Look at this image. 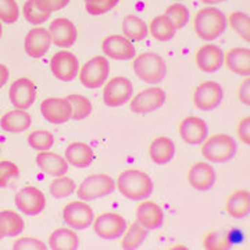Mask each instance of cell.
<instances>
[{
	"instance_id": "44",
	"label": "cell",
	"mask_w": 250,
	"mask_h": 250,
	"mask_svg": "<svg viewBox=\"0 0 250 250\" xmlns=\"http://www.w3.org/2000/svg\"><path fill=\"white\" fill-rule=\"evenodd\" d=\"M47 246L36 238H20L14 242V250H45Z\"/></svg>"
},
{
	"instance_id": "3",
	"label": "cell",
	"mask_w": 250,
	"mask_h": 250,
	"mask_svg": "<svg viewBox=\"0 0 250 250\" xmlns=\"http://www.w3.org/2000/svg\"><path fill=\"white\" fill-rule=\"evenodd\" d=\"M236 142L231 135L214 134L202 143V154L210 163H227L236 154Z\"/></svg>"
},
{
	"instance_id": "50",
	"label": "cell",
	"mask_w": 250,
	"mask_h": 250,
	"mask_svg": "<svg viewBox=\"0 0 250 250\" xmlns=\"http://www.w3.org/2000/svg\"><path fill=\"white\" fill-rule=\"evenodd\" d=\"M202 3H205L207 6L210 4H218V3H223V1H227V0H200Z\"/></svg>"
},
{
	"instance_id": "20",
	"label": "cell",
	"mask_w": 250,
	"mask_h": 250,
	"mask_svg": "<svg viewBox=\"0 0 250 250\" xmlns=\"http://www.w3.org/2000/svg\"><path fill=\"white\" fill-rule=\"evenodd\" d=\"M103 53L114 60H131L135 57V47L129 39L123 35H110L102 43Z\"/></svg>"
},
{
	"instance_id": "10",
	"label": "cell",
	"mask_w": 250,
	"mask_h": 250,
	"mask_svg": "<svg viewBox=\"0 0 250 250\" xmlns=\"http://www.w3.org/2000/svg\"><path fill=\"white\" fill-rule=\"evenodd\" d=\"M93 229L98 233V236L107 239V241H114L123 236V233L126 229V221L123 215L117 213H103L98 215L96 220H93Z\"/></svg>"
},
{
	"instance_id": "19",
	"label": "cell",
	"mask_w": 250,
	"mask_h": 250,
	"mask_svg": "<svg viewBox=\"0 0 250 250\" xmlns=\"http://www.w3.org/2000/svg\"><path fill=\"white\" fill-rule=\"evenodd\" d=\"M195 62L199 70L203 72H215L218 71L224 64V52L220 49V46L202 45L196 50Z\"/></svg>"
},
{
	"instance_id": "45",
	"label": "cell",
	"mask_w": 250,
	"mask_h": 250,
	"mask_svg": "<svg viewBox=\"0 0 250 250\" xmlns=\"http://www.w3.org/2000/svg\"><path fill=\"white\" fill-rule=\"evenodd\" d=\"M238 138L243 145H250V117H245L236 126Z\"/></svg>"
},
{
	"instance_id": "21",
	"label": "cell",
	"mask_w": 250,
	"mask_h": 250,
	"mask_svg": "<svg viewBox=\"0 0 250 250\" xmlns=\"http://www.w3.org/2000/svg\"><path fill=\"white\" fill-rule=\"evenodd\" d=\"M52 45V39L50 34L45 28H34L31 29L25 36V52L28 56H31L32 59H41L43 57L49 47Z\"/></svg>"
},
{
	"instance_id": "34",
	"label": "cell",
	"mask_w": 250,
	"mask_h": 250,
	"mask_svg": "<svg viewBox=\"0 0 250 250\" xmlns=\"http://www.w3.org/2000/svg\"><path fill=\"white\" fill-rule=\"evenodd\" d=\"M228 22L233 32L246 43L250 41V18L245 11H233L228 17Z\"/></svg>"
},
{
	"instance_id": "36",
	"label": "cell",
	"mask_w": 250,
	"mask_h": 250,
	"mask_svg": "<svg viewBox=\"0 0 250 250\" xmlns=\"http://www.w3.org/2000/svg\"><path fill=\"white\" fill-rule=\"evenodd\" d=\"M75 189H77V185L74 179L65 177V174L56 177L53 182L50 184V193L54 199H64V197L71 196L75 192Z\"/></svg>"
},
{
	"instance_id": "8",
	"label": "cell",
	"mask_w": 250,
	"mask_h": 250,
	"mask_svg": "<svg viewBox=\"0 0 250 250\" xmlns=\"http://www.w3.org/2000/svg\"><path fill=\"white\" fill-rule=\"evenodd\" d=\"M132 82L125 77H114L103 88V100L108 107H120L132 98Z\"/></svg>"
},
{
	"instance_id": "22",
	"label": "cell",
	"mask_w": 250,
	"mask_h": 250,
	"mask_svg": "<svg viewBox=\"0 0 250 250\" xmlns=\"http://www.w3.org/2000/svg\"><path fill=\"white\" fill-rule=\"evenodd\" d=\"M136 221L143 225L146 229L160 228L164 221V214L160 206L152 200H141L136 207Z\"/></svg>"
},
{
	"instance_id": "27",
	"label": "cell",
	"mask_w": 250,
	"mask_h": 250,
	"mask_svg": "<svg viewBox=\"0 0 250 250\" xmlns=\"http://www.w3.org/2000/svg\"><path fill=\"white\" fill-rule=\"evenodd\" d=\"M36 164L41 170L45 171L46 174L52 177L64 175L68 171V163L62 156L57 153L47 152V150L41 152L36 156Z\"/></svg>"
},
{
	"instance_id": "42",
	"label": "cell",
	"mask_w": 250,
	"mask_h": 250,
	"mask_svg": "<svg viewBox=\"0 0 250 250\" xmlns=\"http://www.w3.org/2000/svg\"><path fill=\"white\" fill-rule=\"evenodd\" d=\"M20 17V10L16 0H0V21L14 24Z\"/></svg>"
},
{
	"instance_id": "2",
	"label": "cell",
	"mask_w": 250,
	"mask_h": 250,
	"mask_svg": "<svg viewBox=\"0 0 250 250\" xmlns=\"http://www.w3.org/2000/svg\"><path fill=\"white\" fill-rule=\"evenodd\" d=\"M193 28L200 39L210 42L223 35L227 28V18L221 10L207 6L196 11L193 17Z\"/></svg>"
},
{
	"instance_id": "1",
	"label": "cell",
	"mask_w": 250,
	"mask_h": 250,
	"mask_svg": "<svg viewBox=\"0 0 250 250\" xmlns=\"http://www.w3.org/2000/svg\"><path fill=\"white\" fill-rule=\"evenodd\" d=\"M117 189L129 200H145L153 193L152 178L141 170H125L117 178Z\"/></svg>"
},
{
	"instance_id": "31",
	"label": "cell",
	"mask_w": 250,
	"mask_h": 250,
	"mask_svg": "<svg viewBox=\"0 0 250 250\" xmlns=\"http://www.w3.org/2000/svg\"><path fill=\"white\" fill-rule=\"evenodd\" d=\"M22 11H24L25 20L34 25L46 22L52 14V11L47 9L41 0H27Z\"/></svg>"
},
{
	"instance_id": "48",
	"label": "cell",
	"mask_w": 250,
	"mask_h": 250,
	"mask_svg": "<svg viewBox=\"0 0 250 250\" xmlns=\"http://www.w3.org/2000/svg\"><path fill=\"white\" fill-rule=\"evenodd\" d=\"M9 68L6 67V65H3V64H0V88L1 86H4V83L7 82L9 80Z\"/></svg>"
},
{
	"instance_id": "26",
	"label": "cell",
	"mask_w": 250,
	"mask_h": 250,
	"mask_svg": "<svg viewBox=\"0 0 250 250\" xmlns=\"http://www.w3.org/2000/svg\"><path fill=\"white\" fill-rule=\"evenodd\" d=\"M149 156L154 164H167L175 156V145L167 136H157L149 145Z\"/></svg>"
},
{
	"instance_id": "43",
	"label": "cell",
	"mask_w": 250,
	"mask_h": 250,
	"mask_svg": "<svg viewBox=\"0 0 250 250\" xmlns=\"http://www.w3.org/2000/svg\"><path fill=\"white\" fill-rule=\"evenodd\" d=\"M120 0H100L96 3H85V9L90 16H102L113 10L118 4Z\"/></svg>"
},
{
	"instance_id": "33",
	"label": "cell",
	"mask_w": 250,
	"mask_h": 250,
	"mask_svg": "<svg viewBox=\"0 0 250 250\" xmlns=\"http://www.w3.org/2000/svg\"><path fill=\"white\" fill-rule=\"evenodd\" d=\"M147 231L143 225L135 221L131 224V227L128 229H125L123 233V241H121V248L125 250H134L139 248V245L145 241V238L147 236Z\"/></svg>"
},
{
	"instance_id": "46",
	"label": "cell",
	"mask_w": 250,
	"mask_h": 250,
	"mask_svg": "<svg viewBox=\"0 0 250 250\" xmlns=\"http://www.w3.org/2000/svg\"><path fill=\"white\" fill-rule=\"evenodd\" d=\"M238 96L243 104H250V80L249 77H246L245 81L241 83L239 90H238Z\"/></svg>"
},
{
	"instance_id": "40",
	"label": "cell",
	"mask_w": 250,
	"mask_h": 250,
	"mask_svg": "<svg viewBox=\"0 0 250 250\" xmlns=\"http://www.w3.org/2000/svg\"><path fill=\"white\" fill-rule=\"evenodd\" d=\"M0 215L6 224L7 236H17L22 232L24 220L20 217V214H17L16 211H11V210H3V211H0Z\"/></svg>"
},
{
	"instance_id": "14",
	"label": "cell",
	"mask_w": 250,
	"mask_h": 250,
	"mask_svg": "<svg viewBox=\"0 0 250 250\" xmlns=\"http://www.w3.org/2000/svg\"><path fill=\"white\" fill-rule=\"evenodd\" d=\"M50 70L59 81L70 82L80 72V62L71 52H57L50 60Z\"/></svg>"
},
{
	"instance_id": "29",
	"label": "cell",
	"mask_w": 250,
	"mask_h": 250,
	"mask_svg": "<svg viewBox=\"0 0 250 250\" xmlns=\"http://www.w3.org/2000/svg\"><path fill=\"white\" fill-rule=\"evenodd\" d=\"M78 246L80 241L77 233L67 228L54 229L49 238V248L52 250H75Z\"/></svg>"
},
{
	"instance_id": "16",
	"label": "cell",
	"mask_w": 250,
	"mask_h": 250,
	"mask_svg": "<svg viewBox=\"0 0 250 250\" xmlns=\"http://www.w3.org/2000/svg\"><path fill=\"white\" fill-rule=\"evenodd\" d=\"M10 102L16 108L27 110L29 108L36 99V86L35 83L28 78H20L14 81L10 86Z\"/></svg>"
},
{
	"instance_id": "49",
	"label": "cell",
	"mask_w": 250,
	"mask_h": 250,
	"mask_svg": "<svg viewBox=\"0 0 250 250\" xmlns=\"http://www.w3.org/2000/svg\"><path fill=\"white\" fill-rule=\"evenodd\" d=\"M4 236H7V229H6L4 220H3V218H1V215H0V239H3Z\"/></svg>"
},
{
	"instance_id": "35",
	"label": "cell",
	"mask_w": 250,
	"mask_h": 250,
	"mask_svg": "<svg viewBox=\"0 0 250 250\" xmlns=\"http://www.w3.org/2000/svg\"><path fill=\"white\" fill-rule=\"evenodd\" d=\"M231 246L229 235L225 231H210L203 238V248L206 250H227L231 249Z\"/></svg>"
},
{
	"instance_id": "6",
	"label": "cell",
	"mask_w": 250,
	"mask_h": 250,
	"mask_svg": "<svg viewBox=\"0 0 250 250\" xmlns=\"http://www.w3.org/2000/svg\"><path fill=\"white\" fill-rule=\"evenodd\" d=\"M110 64L104 56H96L86 62L80 70L81 83L88 89H98L107 81Z\"/></svg>"
},
{
	"instance_id": "13",
	"label": "cell",
	"mask_w": 250,
	"mask_h": 250,
	"mask_svg": "<svg viewBox=\"0 0 250 250\" xmlns=\"http://www.w3.org/2000/svg\"><path fill=\"white\" fill-rule=\"evenodd\" d=\"M17 208L27 215H38L43 211L46 206V197L41 189L35 187H25L16 193Z\"/></svg>"
},
{
	"instance_id": "9",
	"label": "cell",
	"mask_w": 250,
	"mask_h": 250,
	"mask_svg": "<svg viewBox=\"0 0 250 250\" xmlns=\"http://www.w3.org/2000/svg\"><path fill=\"white\" fill-rule=\"evenodd\" d=\"M166 92L161 88H146L141 90L138 95H135L131 99V111H134L135 114H149L156 110H159L164 106L166 103Z\"/></svg>"
},
{
	"instance_id": "5",
	"label": "cell",
	"mask_w": 250,
	"mask_h": 250,
	"mask_svg": "<svg viewBox=\"0 0 250 250\" xmlns=\"http://www.w3.org/2000/svg\"><path fill=\"white\" fill-rule=\"evenodd\" d=\"M116 190V182L107 174H93L89 175L77 187V195L81 200H95L108 196Z\"/></svg>"
},
{
	"instance_id": "38",
	"label": "cell",
	"mask_w": 250,
	"mask_h": 250,
	"mask_svg": "<svg viewBox=\"0 0 250 250\" xmlns=\"http://www.w3.org/2000/svg\"><path fill=\"white\" fill-rule=\"evenodd\" d=\"M67 99L71 104L72 120L81 121L92 113V103L88 98H85L82 95H70Z\"/></svg>"
},
{
	"instance_id": "28",
	"label": "cell",
	"mask_w": 250,
	"mask_h": 250,
	"mask_svg": "<svg viewBox=\"0 0 250 250\" xmlns=\"http://www.w3.org/2000/svg\"><path fill=\"white\" fill-rule=\"evenodd\" d=\"M31 123H32V118L27 111L21 108H16L1 117L0 126L10 134H21L31 126Z\"/></svg>"
},
{
	"instance_id": "24",
	"label": "cell",
	"mask_w": 250,
	"mask_h": 250,
	"mask_svg": "<svg viewBox=\"0 0 250 250\" xmlns=\"http://www.w3.org/2000/svg\"><path fill=\"white\" fill-rule=\"evenodd\" d=\"M225 210L235 220H242L250 211V193L246 189L233 190L225 200Z\"/></svg>"
},
{
	"instance_id": "17",
	"label": "cell",
	"mask_w": 250,
	"mask_h": 250,
	"mask_svg": "<svg viewBox=\"0 0 250 250\" xmlns=\"http://www.w3.org/2000/svg\"><path fill=\"white\" fill-rule=\"evenodd\" d=\"M187 178L189 185L193 189L200 190V192H206V190H210L214 187L215 171L208 163L197 161L189 167Z\"/></svg>"
},
{
	"instance_id": "11",
	"label": "cell",
	"mask_w": 250,
	"mask_h": 250,
	"mask_svg": "<svg viewBox=\"0 0 250 250\" xmlns=\"http://www.w3.org/2000/svg\"><path fill=\"white\" fill-rule=\"evenodd\" d=\"M62 220L74 229H85L93 223V210L86 202H70L62 208Z\"/></svg>"
},
{
	"instance_id": "12",
	"label": "cell",
	"mask_w": 250,
	"mask_h": 250,
	"mask_svg": "<svg viewBox=\"0 0 250 250\" xmlns=\"http://www.w3.org/2000/svg\"><path fill=\"white\" fill-rule=\"evenodd\" d=\"M41 113L47 123L60 125L71 120L72 108L67 98H47L41 103Z\"/></svg>"
},
{
	"instance_id": "52",
	"label": "cell",
	"mask_w": 250,
	"mask_h": 250,
	"mask_svg": "<svg viewBox=\"0 0 250 250\" xmlns=\"http://www.w3.org/2000/svg\"><path fill=\"white\" fill-rule=\"evenodd\" d=\"M1 32H3V29H1V22H0V38H1Z\"/></svg>"
},
{
	"instance_id": "7",
	"label": "cell",
	"mask_w": 250,
	"mask_h": 250,
	"mask_svg": "<svg viewBox=\"0 0 250 250\" xmlns=\"http://www.w3.org/2000/svg\"><path fill=\"white\" fill-rule=\"evenodd\" d=\"M193 104L202 111H211L223 103V86L215 81H205L193 90Z\"/></svg>"
},
{
	"instance_id": "15",
	"label": "cell",
	"mask_w": 250,
	"mask_h": 250,
	"mask_svg": "<svg viewBox=\"0 0 250 250\" xmlns=\"http://www.w3.org/2000/svg\"><path fill=\"white\" fill-rule=\"evenodd\" d=\"M178 134L187 145L197 146L208 136V125L199 117H187L179 123Z\"/></svg>"
},
{
	"instance_id": "23",
	"label": "cell",
	"mask_w": 250,
	"mask_h": 250,
	"mask_svg": "<svg viewBox=\"0 0 250 250\" xmlns=\"http://www.w3.org/2000/svg\"><path fill=\"white\" fill-rule=\"evenodd\" d=\"M224 62L228 70L241 77H249L250 50L248 47H232L224 54Z\"/></svg>"
},
{
	"instance_id": "51",
	"label": "cell",
	"mask_w": 250,
	"mask_h": 250,
	"mask_svg": "<svg viewBox=\"0 0 250 250\" xmlns=\"http://www.w3.org/2000/svg\"><path fill=\"white\" fill-rule=\"evenodd\" d=\"M96 1H100V0H85V3H96Z\"/></svg>"
},
{
	"instance_id": "4",
	"label": "cell",
	"mask_w": 250,
	"mask_h": 250,
	"mask_svg": "<svg viewBox=\"0 0 250 250\" xmlns=\"http://www.w3.org/2000/svg\"><path fill=\"white\" fill-rule=\"evenodd\" d=\"M135 74L147 83H159L167 75L164 59L153 52H146L134 60Z\"/></svg>"
},
{
	"instance_id": "39",
	"label": "cell",
	"mask_w": 250,
	"mask_h": 250,
	"mask_svg": "<svg viewBox=\"0 0 250 250\" xmlns=\"http://www.w3.org/2000/svg\"><path fill=\"white\" fill-rule=\"evenodd\" d=\"M28 143L35 150L46 152L53 146L54 136L49 131H34L32 134L28 136Z\"/></svg>"
},
{
	"instance_id": "30",
	"label": "cell",
	"mask_w": 250,
	"mask_h": 250,
	"mask_svg": "<svg viewBox=\"0 0 250 250\" xmlns=\"http://www.w3.org/2000/svg\"><path fill=\"white\" fill-rule=\"evenodd\" d=\"M123 34L131 42H141L147 36L149 29L142 18L134 16V14H129L123 21Z\"/></svg>"
},
{
	"instance_id": "41",
	"label": "cell",
	"mask_w": 250,
	"mask_h": 250,
	"mask_svg": "<svg viewBox=\"0 0 250 250\" xmlns=\"http://www.w3.org/2000/svg\"><path fill=\"white\" fill-rule=\"evenodd\" d=\"M20 177L18 167L9 160L0 161V188L11 187Z\"/></svg>"
},
{
	"instance_id": "47",
	"label": "cell",
	"mask_w": 250,
	"mask_h": 250,
	"mask_svg": "<svg viewBox=\"0 0 250 250\" xmlns=\"http://www.w3.org/2000/svg\"><path fill=\"white\" fill-rule=\"evenodd\" d=\"M41 1H42L50 11H57V10L64 9V7L70 3V0H41Z\"/></svg>"
},
{
	"instance_id": "32",
	"label": "cell",
	"mask_w": 250,
	"mask_h": 250,
	"mask_svg": "<svg viewBox=\"0 0 250 250\" xmlns=\"http://www.w3.org/2000/svg\"><path fill=\"white\" fill-rule=\"evenodd\" d=\"M147 29H149V34L160 42L171 41L175 35V31H177L164 14L153 18Z\"/></svg>"
},
{
	"instance_id": "37",
	"label": "cell",
	"mask_w": 250,
	"mask_h": 250,
	"mask_svg": "<svg viewBox=\"0 0 250 250\" xmlns=\"http://www.w3.org/2000/svg\"><path fill=\"white\" fill-rule=\"evenodd\" d=\"M164 16L174 25L175 29H181L185 27L189 22V17H190L189 10L181 3H174V4L168 6L164 11Z\"/></svg>"
},
{
	"instance_id": "18",
	"label": "cell",
	"mask_w": 250,
	"mask_h": 250,
	"mask_svg": "<svg viewBox=\"0 0 250 250\" xmlns=\"http://www.w3.org/2000/svg\"><path fill=\"white\" fill-rule=\"evenodd\" d=\"M52 43L59 47H71L77 41V28L67 18H56L49 25Z\"/></svg>"
},
{
	"instance_id": "25",
	"label": "cell",
	"mask_w": 250,
	"mask_h": 250,
	"mask_svg": "<svg viewBox=\"0 0 250 250\" xmlns=\"http://www.w3.org/2000/svg\"><path fill=\"white\" fill-rule=\"evenodd\" d=\"M93 150L89 145L83 142H72L67 146L64 159L68 164L77 168H86L93 161Z\"/></svg>"
}]
</instances>
